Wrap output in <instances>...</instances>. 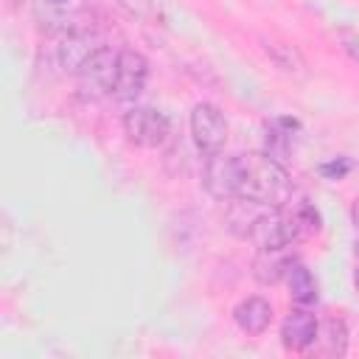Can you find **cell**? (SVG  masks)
Listing matches in <instances>:
<instances>
[{
    "instance_id": "6da1fadb",
    "label": "cell",
    "mask_w": 359,
    "mask_h": 359,
    "mask_svg": "<svg viewBox=\"0 0 359 359\" xmlns=\"http://www.w3.org/2000/svg\"><path fill=\"white\" fill-rule=\"evenodd\" d=\"M241 163H244V180L238 196H247L266 208H283L289 202L292 180L280 160L269 157L266 151H255V154H244Z\"/></svg>"
},
{
    "instance_id": "7a4b0ae2",
    "label": "cell",
    "mask_w": 359,
    "mask_h": 359,
    "mask_svg": "<svg viewBox=\"0 0 359 359\" xmlns=\"http://www.w3.org/2000/svg\"><path fill=\"white\" fill-rule=\"evenodd\" d=\"M303 224L297 219L294 210H283V208H266L255 224L250 227L247 238L255 244V250H286L292 241H297L303 236Z\"/></svg>"
},
{
    "instance_id": "3957f363",
    "label": "cell",
    "mask_w": 359,
    "mask_h": 359,
    "mask_svg": "<svg viewBox=\"0 0 359 359\" xmlns=\"http://www.w3.org/2000/svg\"><path fill=\"white\" fill-rule=\"evenodd\" d=\"M115 76H118V53L109 48H98L84 67L76 73V93L81 101H101L112 95L115 90Z\"/></svg>"
},
{
    "instance_id": "277c9868",
    "label": "cell",
    "mask_w": 359,
    "mask_h": 359,
    "mask_svg": "<svg viewBox=\"0 0 359 359\" xmlns=\"http://www.w3.org/2000/svg\"><path fill=\"white\" fill-rule=\"evenodd\" d=\"M241 180H244V163L241 157L236 154H224V151H216V154H208L205 157V174H202V182H205V191L216 199H236L241 194Z\"/></svg>"
},
{
    "instance_id": "5b68a950",
    "label": "cell",
    "mask_w": 359,
    "mask_h": 359,
    "mask_svg": "<svg viewBox=\"0 0 359 359\" xmlns=\"http://www.w3.org/2000/svg\"><path fill=\"white\" fill-rule=\"evenodd\" d=\"M123 132L135 146L143 149H157L168 140L171 135V121L165 112L154 107H132L123 115Z\"/></svg>"
},
{
    "instance_id": "8992f818",
    "label": "cell",
    "mask_w": 359,
    "mask_h": 359,
    "mask_svg": "<svg viewBox=\"0 0 359 359\" xmlns=\"http://www.w3.org/2000/svg\"><path fill=\"white\" fill-rule=\"evenodd\" d=\"M191 137L196 143V149L208 157V154H216L222 151L224 140H227V121H224V112L216 107V104H196L194 112H191Z\"/></svg>"
},
{
    "instance_id": "52a82bcc",
    "label": "cell",
    "mask_w": 359,
    "mask_h": 359,
    "mask_svg": "<svg viewBox=\"0 0 359 359\" xmlns=\"http://www.w3.org/2000/svg\"><path fill=\"white\" fill-rule=\"evenodd\" d=\"M149 81V62L143 53L126 48L118 53V76H115V90L112 98L121 104H135L137 95L146 90Z\"/></svg>"
},
{
    "instance_id": "ba28073f",
    "label": "cell",
    "mask_w": 359,
    "mask_h": 359,
    "mask_svg": "<svg viewBox=\"0 0 359 359\" xmlns=\"http://www.w3.org/2000/svg\"><path fill=\"white\" fill-rule=\"evenodd\" d=\"M98 36L90 31H67L59 45H56V62L65 73H79L84 67V62L98 50Z\"/></svg>"
},
{
    "instance_id": "9c48e42d",
    "label": "cell",
    "mask_w": 359,
    "mask_h": 359,
    "mask_svg": "<svg viewBox=\"0 0 359 359\" xmlns=\"http://www.w3.org/2000/svg\"><path fill=\"white\" fill-rule=\"evenodd\" d=\"M317 331H320V323H317L314 311L297 306L294 311L286 314V320L280 325V339L289 351H309L317 342Z\"/></svg>"
},
{
    "instance_id": "30bf717a",
    "label": "cell",
    "mask_w": 359,
    "mask_h": 359,
    "mask_svg": "<svg viewBox=\"0 0 359 359\" xmlns=\"http://www.w3.org/2000/svg\"><path fill=\"white\" fill-rule=\"evenodd\" d=\"M233 320H236V325H238L247 337H261V334L269 328V323H272V306H269V300H264V297H258V294L244 297V300L233 309Z\"/></svg>"
},
{
    "instance_id": "8fae6325",
    "label": "cell",
    "mask_w": 359,
    "mask_h": 359,
    "mask_svg": "<svg viewBox=\"0 0 359 359\" xmlns=\"http://www.w3.org/2000/svg\"><path fill=\"white\" fill-rule=\"evenodd\" d=\"M286 286H289V297L294 306L311 309L317 303V280L311 278V272L306 269V264L300 261H289L286 266Z\"/></svg>"
},
{
    "instance_id": "7c38bea8",
    "label": "cell",
    "mask_w": 359,
    "mask_h": 359,
    "mask_svg": "<svg viewBox=\"0 0 359 359\" xmlns=\"http://www.w3.org/2000/svg\"><path fill=\"white\" fill-rule=\"evenodd\" d=\"M289 258H283V250H258L255 261H252V275L258 283L272 286L286 275Z\"/></svg>"
},
{
    "instance_id": "4fadbf2b",
    "label": "cell",
    "mask_w": 359,
    "mask_h": 359,
    "mask_svg": "<svg viewBox=\"0 0 359 359\" xmlns=\"http://www.w3.org/2000/svg\"><path fill=\"white\" fill-rule=\"evenodd\" d=\"M317 339H320V351L325 356H345L348 353V328L339 317H328L320 325Z\"/></svg>"
},
{
    "instance_id": "5bb4252c",
    "label": "cell",
    "mask_w": 359,
    "mask_h": 359,
    "mask_svg": "<svg viewBox=\"0 0 359 359\" xmlns=\"http://www.w3.org/2000/svg\"><path fill=\"white\" fill-rule=\"evenodd\" d=\"M264 53L283 73H303V67H306L300 50L294 45H289V42H264Z\"/></svg>"
},
{
    "instance_id": "9a60e30c",
    "label": "cell",
    "mask_w": 359,
    "mask_h": 359,
    "mask_svg": "<svg viewBox=\"0 0 359 359\" xmlns=\"http://www.w3.org/2000/svg\"><path fill=\"white\" fill-rule=\"evenodd\" d=\"M118 3H121V8H123L129 17H135V20H149V17L154 14L151 0H118Z\"/></svg>"
},
{
    "instance_id": "2e32d148",
    "label": "cell",
    "mask_w": 359,
    "mask_h": 359,
    "mask_svg": "<svg viewBox=\"0 0 359 359\" xmlns=\"http://www.w3.org/2000/svg\"><path fill=\"white\" fill-rule=\"evenodd\" d=\"M348 171H351V160H345V157H339V160H331V163H323V165H320V174H323V177H328V180H342Z\"/></svg>"
},
{
    "instance_id": "e0dca14e",
    "label": "cell",
    "mask_w": 359,
    "mask_h": 359,
    "mask_svg": "<svg viewBox=\"0 0 359 359\" xmlns=\"http://www.w3.org/2000/svg\"><path fill=\"white\" fill-rule=\"evenodd\" d=\"M351 219H353V230H356V238H359V202L351 208ZM359 244V241H356Z\"/></svg>"
},
{
    "instance_id": "ac0fdd59",
    "label": "cell",
    "mask_w": 359,
    "mask_h": 359,
    "mask_svg": "<svg viewBox=\"0 0 359 359\" xmlns=\"http://www.w3.org/2000/svg\"><path fill=\"white\" fill-rule=\"evenodd\" d=\"M356 255H359V244H356ZM353 286L359 292V258H356V266H353Z\"/></svg>"
},
{
    "instance_id": "d6986e66",
    "label": "cell",
    "mask_w": 359,
    "mask_h": 359,
    "mask_svg": "<svg viewBox=\"0 0 359 359\" xmlns=\"http://www.w3.org/2000/svg\"><path fill=\"white\" fill-rule=\"evenodd\" d=\"M53 6H65V3H70V0H50Z\"/></svg>"
},
{
    "instance_id": "ffe728a7",
    "label": "cell",
    "mask_w": 359,
    "mask_h": 359,
    "mask_svg": "<svg viewBox=\"0 0 359 359\" xmlns=\"http://www.w3.org/2000/svg\"><path fill=\"white\" fill-rule=\"evenodd\" d=\"M11 3H20V0H11Z\"/></svg>"
}]
</instances>
